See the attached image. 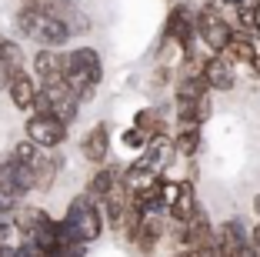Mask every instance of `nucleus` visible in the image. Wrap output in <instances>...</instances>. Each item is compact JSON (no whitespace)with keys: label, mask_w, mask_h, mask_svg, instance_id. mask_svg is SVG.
Listing matches in <instances>:
<instances>
[{"label":"nucleus","mask_w":260,"mask_h":257,"mask_svg":"<svg viewBox=\"0 0 260 257\" xmlns=\"http://www.w3.org/2000/svg\"><path fill=\"white\" fill-rule=\"evenodd\" d=\"M134 127H140L147 134V140H170L167 134V113H160L157 107H140L134 117Z\"/></svg>","instance_id":"nucleus-15"},{"label":"nucleus","mask_w":260,"mask_h":257,"mask_svg":"<svg viewBox=\"0 0 260 257\" xmlns=\"http://www.w3.org/2000/svg\"><path fill=\"white\" fill-rule=\"evenodd\" d=\"M204 94H214L210 87H207V80L204 77H177V83H174V100H200Z\"/></svg>","instance_id":"nucleus-21"},{"label":"nucleus","mask_w":260,"mask_h":257,"mask_svg":"<svg viewBox=\"0 0 260 257\" xmlns=\"http://www.w3.org/2000/svg\"><path fill=\"white\" fill-rule=\"evenodd\" d=\"M23 10H34V14H47V17H57V20L67 23L70 34H87L90 31V17L77 7L74 0H20Z\"/></svg>","instance_id":"nucleus-6"},{"label":"nucleus","mask_w":260,"mask_h":257,"mask_svg":"<svg viewBox=\"0 0 260 257\" xmlns=\"http://www.w3.org/2000/svg\"><path fill=\"white\" fill-rule=\"evenodd\" d=\"M0 64H4L7 77L27 70V53H23V44H17L14 37H0Z\"/></svg>","instance_id":"nucleus-18"},{"label":"nucleus","mask_w":260,"mask_h":257,"mask_svg":"<svg viewBox=\"0 0 260 257\" xmlns=\"http://www.w3.org/2000/svg\"><path fill=\"white\" fill-rule=\"evenodd\" d=\"M204 80H207V87H210V91H217V94L234 91V83H237V70H234V61H230L227 53H210V57H207Z\"/></svg>","instance_id":"nucleus-10"},{"label":"nucleus","mask_w":260,"mask_h":257,"mask_svg":"<svg viewBox=\"0 0 260 257\" xmlns=\"http://www.w3.org/2000/svg\"><path fill=\"white\" fill-rule=\"evenodd\" d=\"M0 91H7V70H4V64H0Z\"/></svg>","instance_id":"nucleus-28"},{"label":"nucleus","mask_w":260,"mask_h":257,"mask_svg":"<svg viewBox=\"0 0 260 257\" xmlns=\"http://www.w3.org/2000/svg\"><path fill=\"white\" fill-rule=\"evenodd\" d=\"M30 67H34L30 74L37 77L40 87H44V83H54V80H63V53L50 50V47H40V50L34 53Z\"/></svg>","instance_id":"nucleus-13"},{"label":"nucleus","mask_w":260,"mask_h":257,"mask_svg":"<svg viewBox=\"0 0 260 257\" xmlns=\"http://www.w3.org/2000/svg\"><path fill=\"white\" fill-rule=\"evenodd\" d=\"M27 137L37 147H44V151H57V147L67 144L70 127L60 117H54V113H30L27 117Z\"/></svg>","instance_id":"nucleus-8"},{"label":"nucleus","mask_w":260,"mask_h":257,"mask_svg":"<svg viewBox=\"0 0 260 257\" xmlns=\"http://www.w3.org/2000/svg\"><path fill=\"white\" fill-rule=\"evenodd\" d=\"M63 80L70 83V91L84 100H93L100 80H104V61L93 47H77V50L63 53Z\"/></svg>","instance_id":"nucleus-1"},{"label":"nucleus","mask_w":260,"mask_h":257,"mask_svg":"<svg viewBox=\"0 0 260 257\" xmlns=\"http://www.w3.org/2000/svg\"><path fill=\"white\" fill-rule=\"evenodd\" d=\"M14 154L30 164V170H34V190H44V194H47V190L57 184V167H60V160L50 157V151L37 147L30 137H27V140H20V144L14 147Z\"/></svg>","instance_id":"nucleus-5"},{"label":"nucleus","mask_w":260,"mask_h":257,"mask_svg":"<svg viewBox=\"0 0 260 257\" xmlns=\"http://www.w3.org/2000/svg\"><path fill=\"white\" fill-rule=\"evenodd\" d=\"M253 4H257V7H260V0H253Z\"/></svg>","instance_id":"nucleus-30"},{"label":"nucleus","mask_w":260,"mask_h":257,"mask_svg":"<svg viewBox=\"0 0 260 257\" xmlns=\"http://www.w3.org/2000/svg\"><path fill=\"white\" fill-rule=\"evenodd\" d=\"M34 190V170L23 157H17L14 151L0 160V194L14 197V201H23V197Z\"/></svg>","instance_id":"nucleus-7"},{"label":"nucleus","mask_w":260,"mask_h":257,"mask_svg":"<svg viewBox=\"0 0 260 257\" xmlns=\"http://www.w3.org/2000/svg\"><path fill=\"white\" fill-rule=\"evenodd\" d=\"M223 53H227L230 61H237V64H253V53H257V37L234 31V40L227 44V50H223Z\"/></svg>","instance_id":"nucleus-20"},{"label":"nucleus","mask_w":260,"mask_h":257,"mask_svg":"<svg viewBox=\"0 0 260 257\" xmlns=\"http://www.w3.org/2000/svg\"><path fill=\"white\" fill-rule=\"evenodd\" d=\"M63 224L74 231L77 241H84V244H93L100 234H104V211H100L97 201H90L87 194H77L74 201L67 204V214H63Z\"/></svg>","instance_id":"nucleus-3"},{"label":"nucleus","mask_w":260,"mask_h":257,"mask_svg":"<svg viewBox=\"0 0 260 257\" xmlns=\"http://www.w3.org/2000/svg\"><path fill=\"white\" fill-rule=\"evenodd\" d=\"M7 94H10V104H14L17 110L30 113L34 100H37V94H40V83H37V77H34L30 70H20V74L7 77Z\"/></svg>","instance_id":"nucleus-11"},{"label":"nucleus","mask_w":260,"mask_h":257,"mask_svg":"<svg viewBox=\"0 0 260 257\" xmlns=\"http://www.w3.org/2000/svg\"><path fill=\"white\" fill-rule=\"evenodd\" d=\"M120 144L127 147V151H137V154H140V151H144L147 144H150V140H147V134H144L140 127H134V124H130V127H127V130L120 134Z\"/></svg>","instance_id":"nucleus-22"},{"label":"nucleus","mask_w":260,"mask_h":257,"mask_svg":"<svg viewBox=\"0 0 260 257\" xmlns=\"http://www.w3.org/2000/svg\"><path fill=\"white\" fill-rule=\"evenodd\" d=\"M47 257H87V244H70V247H60Z\"/></svg>","instance_id":"nucleus-23"},{"label":"nucleus","mask_w":260,"mask_h":257,"mask_svg":"<svg viewBox=\"0 0 260 257\" xmlns=\"http://www.w3.org/2000/svg\"><path fill=\"white\" fill-rule=\"evenodd\" d=\"M217 247L223 257H260L250 244V227L240 217H227L217 224Z\"/></svg>","instance_id":"nucleus-9"},{"label":"nucleus","mask_w":260,"mask_h":257,"mask_svg":"<svg viewBox=\"0 0 260 257\" xmlns=\"http://www.w3.org/2000/svg\"><path fill=\"white\" fill-rule=\"evenodd\" d=\"M197 190H193V181H180V194L174 197V204L167 207V217L170 220H187L193 211H197Z\"/></svg>","instance_id":"nucleus-17"},{"label":"nucleus","mask_w":260,"mask_h":257,"mask_svg":"<svg viewBox=\"0 0 260 257\" xmlns=\"http://www.w3.org/2000/svg\"><path fill=\"white\" fill-rule=\"evenodd\" d=\"M253 214H257V220H260V194H253Z\"/></svg>","instance_id":"nucleus-29"},{"label":"nucleus","mask_w":260,"mask_h":257,"mask_svg":"<svg viewBox=\"0 0 260 257\" xmlns=\"http://www.w3.org/2000/svg\"><path fill=\"white\" fill-rule=\"evenodd\" d=\"M30 113H54V104H50V97H47L44 91L37 94V100H34V110Z\"/></svg>","instance_id":"nucleus-24"},{"label":"nucleus","mask_w":260,"mask_h":257,"mask_svg":"<svg viewBox=\"0 0 260 257\" xmlns=\"http://www.w3.org/2000/svg\"><path fill=\"white\" fill-rule=\"evenodd\" d=\"M193 17H197V44L204 47L207 53H223L227 50V44L234 40V23L220 14V7L200 4V7L193 10Z\"/></svg>","instance_id":"nucleus-4"},{"label":"nucleus","mask_w":260,"mask_h":257,"mask_svg":"<svg viewBox=\"0 0 260 257\" xmlns=\"http://www.w3.org/2000/svg\"><path fill=\"white\" fill-rule=\"evenodd\" d=\"M17 31L27 40H34L37 47H50V50H60L74 34L67 31V23L57 20V17L47 14H34V10H17Z\"/></svg>","instance_id":"nucleus-2"},{"label":"nucleus","mask_w":260,"mask_h":257,"mask_svg":"<svg viewBox=\"0 0 260 257\" xmlns=\"http://www.w3.org/2000/svg\"><path fill=\"white\" fill-rule=\"evenodd\" d=\"M253 74H260V40H257V53H253V64H250Z\"/></svg>","instance_id":"nucleus-27"},{"label":"nucleus","mask_w":260,"mask_h":257,"mask_svg":"<svg viewBox=\"0 0 260 257\" xmlns=\"http://www.w3.org/2000/svg\"><path fill=\"white\" fill-rule=\"evenodd\" d=\"M164 237H167V220H164V217H153V214H144V224H140L137 237H134V247H137L144 257H150Z\"/></svg>","instance_id":"nucleus-14"},{"label":"nucleus","mask_w":260,"mask_h":257,"mask_svg":"<svg viewBox=\"0 0 260 257\" xmlns=\"http://www.w3.org/2000/svg\"><path fill=\"white\" fill-rule=\"evenodd\" d=\"M80 154H84L87 164H97V167L107 164V157H110V127L104 121L93 124V127L84 134V140H80Z\"/></svg>","instance_id":"nucleus-12"},{"label":"nucleus","mask_w":260,"mask_h":257,"mask_svg":"<svg viewBox=\"0 0 260 257\" xmlns=\"http://www.w3.org/2000/svg\"><path fill=\"white\" fill-rule=\"evenodd\" d=\"M170 151L190 160L200 151V127H177L174 137H170Z\"/></svg>","instance_id":"nucleus-19"},{"label":"nucleus","mask_w":260,"mask_h":257,"mask_svg":"<svg viewBox=\"0 0 260 257\" xmlns=\"http://www.w3.org/2000/svg\"><path fill=\"white\" fill-rule=\"evenodd\" d=\"M250 244H253V250L260 254V220H257V224L250 227Z\"/></svg>","instance_id":"nucleus-25"},{"label":"nucleus","mask_w":260,"mask_h":257,"mask_svg":"<svg viewBox=\"0 0 260 257\" xmlns=\"http://www.w3.org/2000/svg\"><path fill=\"white\" fill-rule=\"evenodd\" d=\"M253 37L260 40V7H253Z\"/></svg>","instance_id":"nucleus-26"},{"label":"nucleus","mask_w":260,"mask_h":257,"mask_svg":"<svg viewBox=\"0 0 260 257\" xmlns=\"http://www.w3.org/2000/svg\"><path fill=\"white\" fill-rule=\"evenodd\" d=\"M117 170H120V164H104V167H97V170H93V177L87 181L84 194L90 197V201H97V204H104V197H107V190L114 187V177H117Z\"/></svg>","instance_id":"nucleus-16"}]
</instances>
